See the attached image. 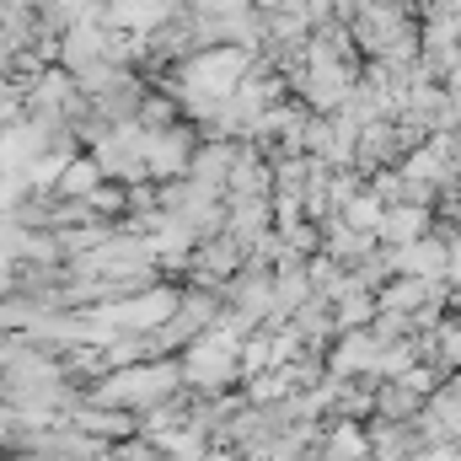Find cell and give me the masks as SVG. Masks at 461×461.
<instances>
[{"instance_id": "obj_1", "label": "cell", "mask_w": 461, "mask_h": 461, "mask_svg": "<svg viewBox=\"0 0 461 461\" xmlns=\"http://www.w3.org/2000/svg\"><path fill=\"white\" fill-rule=\"evenodd\" d=\"M177 365H134V370H123L113 375L108 386H103V397L97 402H113V408H140V402H167V392L177 386Z\"/></svg>"}, {"instance_id": "obj_3", "label": "cell", "mask_w": 461, "mask_h": 461, "mask_svg": "<svg viewBox=\"0 0 461 461\" xmlns=\"http://www.w3.org/2000/svg\"><path fill=\"white\" fill-rule=\"evenodd\" d=\"M188 167H194V129H183V123L150 129V145H145V172L172 177V172H188Z\"/></svg>"}, {"instance_id": "obj_4", "label": "cell", "mask_w": 461, "mask_h": 461, "mask_svg": "<svg viewBox=\"0 0 461 461\" xmlns=\"http://www.w3.org/2000/svg\"><path fill=\"white\" fill-rule=\"evenodd\" d=\"M81 424H86V429H97V435H118V429H129V424L113 419V413H81Z\"/></svg>"}, {"instance_id": "obj_2", "label": "cell", "mask_w": 461, "mask_h": 461, "mask_svg": "<svg viewBox=\"0 0 461 461\" xmlns=\"http://www.w3.org/2000/svg\"><path fill=\"white\" fill-rule=\"evenodd\" d=\"M230 370H236V344H230V328H204L199 344L188 348L183 359V375L194 386H226Z\"/></svg>"}]
</instances>
